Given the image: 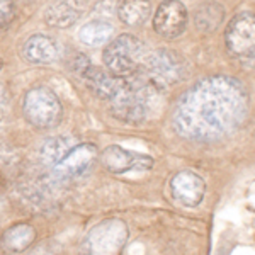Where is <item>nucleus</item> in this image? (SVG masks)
<instances>
[{
  "mask_svg": "<svg viewBox=\"0 0 255 255\" xmlns=\"http://www.w3.org/2000/svg\"><path fill=\"white\" fill-rule=\"evenodd\" d=\"M230 56L244 68H255V14L242 12L230 20L225 32Z\"/></svg>",
  "mask_w": 255,
  "mask_h": 255,
  "instance_id": "nucleus-4",
  "label": "nucleus"
},
{
  "mask_svg": "<svg viewBox=\"0 0 255 255\" xmlns=\"http://www.w3.org/2000/svg\"><path fill=\"white\" fill-rule=\"evenodd\" d=\"M75 145H79V143H77V139L72 136L49 138L39 148V160L43 162V165L51 168L67 157L70 153V150H72Z\"/></svg>",
  "mask_w": 255,
  "mask_h": 255,
  "instance_id": "nucleus-15",
  "label": "nucleus"
},
{
  "mask_svg": "<svg viewBox=\"0 0 255 255\" xmlns=\"http://www.w3.org/2000/svg\"><path fill=\"white\" fill-rule=\"evenodd\" d=\"M113 34H114L113 24L104 19H94L82 26L79 38L85 46L96 48V46H101V44L109 43Z\"/></svg>",
  "mask_w": 255,
  "mask_h": 255,
  "instance_id": "nucleus-16",
  "label": "nucleus"
},
{
  "mask_svg": "<svg viewBox=\"0 0 255 255\" xmlns=\"http://www.w3.org/2000/svg\"><path fill=\"white\" fill-rule=\"evenodd\" d=\"M36 230L27 223L15 225L2 235V245L10 252H24L34 244Z\"/></svg>",
  "mask_w": 255,
  "mask_h": 255,
  "instance_id": "nucleus-18",
  "label": "nucleus"
},
{
  "mask_svg": "<svg viewBox=\"0 0 255 255\" xmlns=\"http://www.w3.org/2000/svg\"><path fill=\"white\" fill-rule=\"evenodd\" d=\"M163 89L148 79L141 68L136 73L123 79L121 87L109 99V111L118 121L128 125H139L150 116Z\"/></svg>",
  "mask_w": 255,
  "mask_h": 255,
  "instance_id": "nucleus-2",
  "label": "nucleus"
},
{
  "mask_svg": "<svg viewBox=\"0 0 255 255\" xmlns=\"http://www.w3.org/2000/svg\"><path fill=\"white\" fill-rule=\"evenodd\" d=\"M97 158V146L92 143H82L75 145L70 150V153L49 168L46 175V182L49 186H63L73 179H79L92 167V163Z\"/></svg>",
  "mask_w": 255,
  "mask_h": 255,
  "instance_id": "nucleus-7",
  "label": "nucleus"
},
{
  "mask_svg": "<svg viewBox=\"0 0 255 255\" xmlns=\"http://www.w3.org/2000/svg\"><path fill=\"white\" fill-rule=\"evenodd\" d=\"M80 77L85 80V85L90 89V92L99 99H104V101H109L118 92V89L123 84V79H125V77H116L111 72L94 67L92 63L80 73Z\"/></svg>",
  "mask_w": 255,
  "mask_h": 255,
  "instance_id": "nucleus-12",
  "label": "nucleus"
},
{
  "mask_svg": "<svg viewBox=\"0 0 255 255\" xmlns=\"http://www.w3.org/2000/svg\"><path fill=\"white\" fill-rule=\"evenodd\" d=\"M249 113V92L235 77L213 75L192 85L174 113V128L182 138L209 143L233 133Z\"/></svg>",
  "mask_w": 255,
  "mask_h": 255,
  "instance_id": "nucleus-1",
  "label": "nucleus"
},
{
  "mask_svg": "<svg viewBox=\"0 0 255 255\" xmlns=\"http://www.w3.org/2000/svg\"><path fill=\"white\" fill-rule=\"evenodd\" d=\"M141 70L160 89H165L182 79L186 67H184V60L175 51L160 48L151 53L148 51Z\"/></svg>",
  "mask_w": 255,
  "mask_h": 255,
  "instance_id": "nucleus-8",
  "label": "nucleus"
},
{
  "mask_svg": "<svg viewBox=\"0 0 255 255\" xmlns=\"http://www.w3.org/2000/svg\"><path fill=\"white\" fill-rule=\"evenodd\" d=\"M9 114H10V94L5 85L0 84V131L7 126Z\"/></svg>",
  "mask_w": 255,
  "mask_h": 255,
  "instance_id": "nucleus-20",
  "label": "nucleus"
},
{
  "mask_svg": "<svg viewBox=\"0 0 255 255\" xmlns=\"http://www.w3.org/2000/svg\"><path fill=\"white\" fill-rule=\"evenodd\" d=\"M2 65H3V61H2V58H0V70H2Z\"/></svg>",
  "mask_w": 255,
  "mask_h": 255,
  "instance_id": "nucleus-22",
  "label": "nucleus"
},
{
  "mask_svg": "<svg viewBox=\"0 0 255 255\" xmlns=\"http://www.w3.org/2000/svg\"><path fill=\"white\" fill-rule=\"evenodd\" d=\"M22 111L27 123L38 129H51L58 126L63 116L58 96L48 87L31 89L24 97Z\"/></svg>",
  "mask_w": 255,
  "mask_h": 255,
  "instance_id": "nucleus-6",
  "label": "nucleus"
},
{
  "mask_svg": "<svg viewBox=\"0 0 255 255\" xmlns=\"http://www.w3.org/2000/svg\"><path fill=\"white\" fill-rule=\"evenodd\" d=\"M14 19V3L12 0H0V32L9 27Z\"/></svg>",
  "mask_w": 255,
  "mask_h": 255,
  "instance_id": "nucleus-21",
  "label": "nucleus"
},
{
  "mask_svg": "<svg viewBox=\"0 0 255 255\" xmlns=\"http://www.w3.org/2000/svg\"><path fill=\"white\" fill-rule=\"evenodd\" d=\"M60 49L55 39L44 34H34L24 43L22 46V56L29 63L34 65H48L58 60Z\"/></svg>",
  "mask_w": 255,
  "mask_h": 255,
  "instance_id": "nucleus-14",
  "label": "nucleus"
},
{
  "mask_svg": "<svg viewBox=\"0 0 255 255\" xmlns=\"http://www.w3.org/2000/svg\"><path fill=\"white\" fill-rule=\"evenodd\" d=\"M170 189L177 203L186 208H194L203 201L204 192H206V184L194 172L182 170L172 177Z\"/></svg>",
  "mask_w": 255,
  "mask_h": 255,
  "instance_id": "nucleus-10",
  "label": "nucleus"
},
{
  "mask_svg": "<svg viewBox=\"0 0 255 255\" xmlns=\"http://www.w3.org/2000/svg\"><path fill=\"white\" fill-rule=\"evenodd\" d=\"M225 19V9L221 3L208 2L199 5L194 12V26L201 32H213L221 26Z\"/></svg>",
  "mask_w": 255,
  "mask_h": 255,
  "instance_id": "nucleus-19",
  "label": "nucleus"
},
{
  "mask_svg": "<svg viewBox=\"0 0 255 255\" xmlns=\"http://www.w3.org/2000/svg\"><path fill=\"white\" fill-rule=\"evenodd\" d=\"M102 165L108 168L113 174H123V172H129L134 168H151L153 160L150 157H145L141 153H133L118 145H111L102 151Z\"/></svg>",
  "mask_w": 255,
  "mask_h": 255,
  "instance_id": "nucleus-11",
  "label": "nucleus"
},
{
  "mask_svg": "<svg viewBox=\"0 0 255 255\" xmlns=\"http://www.w3.org/2000/svg\"><path fill=\"white\" fill-rule=\"evenodd\" d=\"M118 14L121 22H125L126 26H141L150 19L151 2L150 0H123Z\"/></svg>",
  "mask_w": 255,
  "mask_h": 255,
  "instance_id": "nucleus-17",
  "label": "nucleus"
},
{
  "mask_svg": "<svg viewBox=\"0 0 255 255\" xmlns=\"http://www.w3.org/2000/svg\"><path fill=\"white\" fill-rule=\"evenodd\" d=\"M128 226L123 220L111 218L94 226L82 242L79 255H119L128 240Z\"/></svg>",
  "mask_w": 255,
  "mask_h": 255,
  "instance_id": "nucleus-5",
  "label": "nucleus"
},
{
  "mask_svg": "<svg viewBox=\"0 0 255 255\" xmlns=\"http://www.w3.org/2000/svg\"><path fill=\"white\" fill-rule=\"evenodd\" d=\"M148 49L133 34H121L104 49V65L116 77H129L145 63Z\"/></svg>",
  "mask_w": 255,
  "mask_h": 255,
  "instance_id": "nucleus-3",
  "label": "nucleus"
},
{
  "mask_svg": "<svg viewBox=\"0 0 255 255\" xmlns=\"http://www.w3.org/2000/svg\"><path fill=\"white\" fill-rule=\"evenodd\" d=\"M187 9L179 0H165L153 15V29L165 39H175L187 27Z\"/></svg>",
  "mask_w": 255,
  "mask_h": 255,
  "instance_id": "nucleus-9",
  "label": "nucleus"
},
{
  "mask_svg": "<svg viewBox=\"0 0 255 255\" xmlns=\"http://www.w3.org/2000/svg\"><path fill=\"white\" fill-rule=\"evenodd\" d=\"M82 14H84V2L82 0H58L46 9L44 20L51 27L67 29L82 17Z\"/></svg>",
  "mask_w": 255,
  "mask_h": 255,
  "instance_id": "nucleus-13",
  "label": "nucleus"
}]
</instances>
